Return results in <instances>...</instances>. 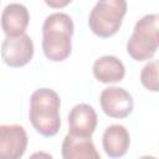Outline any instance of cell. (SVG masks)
Returning a JSON list of instances; mask_svg holds the SVG:
<instances>
[{"label": "cell", "instance_id": "cell-5", "mask_svg": "<svg viewBox=\"0 0 159 159\" xmlns=\"http://www.w3.org/2000/svg\"><path fill=\"white\" fill-rule=\"evenodd\" d=\"M27 142V134L22 125H0V159H20L26 152Z\"/></svg>", "mask_w": 159, "mask_h": 159}, {"label": "cell", "instance_id": "cell-13", "mask_svg": "<svg viewBox=\"0 0 159 159\" xmlns=\"http://www.w3.org/2000/svg\"><path fill=\"white\" fill-rule=\"evenodd\" d=\"M140 82L147 89L159 92V61H150L143 67Z\"/></svg>", "mask_w": 159, "mask_h": 159}, {"label": "cell", "instance_id": "cell-15", "mask_svg": "<svg viewBox=\"0 0 159 159\" xmlns=\"http://www.w3.org/2000/svg\"><path fill=\"white\" fill-rule=\"evenodd\" d=\"M138 159H157V158L155 157H152V155H143V157H140Z\"/></svg>", "mask_w": 159, "mask_h": 159}, {"label": "cell", "instance_id": "cell-10", "mask_svg": "<svg viewBox=\"0 0 159 159\" xmlns=\"http://www.w3.org/2000/svg\"><path fill=\"white\" fill-rule=\"evenodd\" d=\"M102 144L106 154L112 159H117L128 152L130 135L125 127L120 124H112L104 130Z\"/></svg>", "mask_w": 159, "mask_h": 159}, {"label": "cell", "instance_id": "cell-4", "mask_svg": "<svg viewBox=\"0 0 159 159\" xmlns=\"http://www.w3.org/2000/svg\"><path fill=\"white\" fill-rule=\"evenodd\" d=\"M127 12V2L124 0H102L96 2L88 17L91 31L107 39L117 34L123 17Z\"/></svg>", "mask_w": 159, "mask_h": 159}, {"label": "cell", "instance_id": "cell-6", "mask_svg": "<svg viewBox=\"0 0 159 159\" xmlns=\"http://www.w3.org/2000/svg\"><path fill=\"white\" fill-rule=\"evenodd\" d=\"M4 62L10 67H22L34 56V42L29 35L17 37H5L1 47Z\"/></svg>", "mask_w": 159, "mask_h": 159}, {"label": "cell", "instance_id": "cell-14", "mask_svg": "<svg viewBox=\"0 0 159 159\" xmlns=\"http://www.w3.org/2000/svg\"><path fill=\"white\" fill-rule=\"evenodd\" d=\"M29 159H53L51 154L46 153V152H35Z\"/></svg>", "mask_w": 159, "mask_h": 159}, {"label": "cell", "instance_id": "cell-12", "mask_svg": "<svg viewBox=\"0 0 159 159\" xmlns=\"http://www.w3.org/2000/svg\"><path fill=\"white\" fill-rule=\"evenodd\" d=\"M93 75L102 83H116L124 78L125 68L123 62L116 56H102L93 63Z\"/></svg>", "mask_w": 159, "mask_h": 159}, {"label": "cell", "instance_id": "cell-9", "mask_svg": "<svg viewBox=\"0 0 159 159\" xmlns=\"http://www.w3.org/2000/svg\"><path fill=\"white\" fill-rule=\"evenodd\" d=\"M29 21L30 14L21 4H9L2 10L1 27L6 37H17L25 35Z\"/></svg>", "mask_w": 159, "mask_h": 159}, {"label": "cell", "instance_id": "cell-11", "mask_svg": "<svg viewBox=\"0 0 159 159\" xmlns=\"http://www.w3.org/2000/svg\"><path fill=\"white\" fill-rule=\"evenodd\" d=\"M63 159H101L91 138H80L67 134L61 148Z\"/></svg>", "mask_w": 159, "mask_h": 159}, {"label": "cell", "instance_id": "cell-7", "mask_svg": "<svg viewBox=\"0 0 159 159\" xmlns=\"http://www.w3.org/2000/svg\"><path fill=\"white\" fill-rule=\"evenodd\" d=\"M99 103L104 114L111 118H125L133 111V97L120 87H108L102 91Z\"/></svg>", "mask_w": 159, "mask_h": 159}, {"label": "cell", "instance_id": "cell-8", "mask_svg": "<svg viewBox=\"0 0 159 159\" xmlns=\"http://www.w3.org/2000/svg\"><path fill=\"white\" fill-rule=\"evenodd\" d=\"M70 134L80 138H91L97 127V113L92 106L76 104L68 114Z\"/></svg>", "mask_w": 159, "mask_h": 159}, {"label": "cell", "instance_id": "cell-1", "mask_svg": "<svg viewBox=\"0 0 159 159\" xmlns=\"http://www.w3.org/2000/svg\"><path fill=\"white\" fill-rule=\"evenodd\" d=\"M73 21L65 12L50 14L42 25V51L53 62L65 61L72 50Z\"/></svg>", "mask_w": 159, "mask_h": 159}, {"label": "cell", "instance_id": "cell-2", "mask_svg": "<svg viewBox=\"0 0 159 159\" xmlns=\"http://www.w3.org/2000/svg\"><path fill=\"white\" fill-rule=\"evenodd\" d=\"M61 99L50 88L36 89L30 97L29 118L32 127L43 137H53L61 127Z\"/></svg>", "mask_w": 159, "mask_h": 159}, {"label": "cell", "instance_id": "cell-3", "mask_svg": "<svg viewBox=\"0 0 159 159\" xmlns=\"http://www.w3.org/2000/svg\"><path fill=\"white\" fill-rule=\"evenodd\" d=\"M159 47V16L144 15L137 21L127 42V52L135 61H145L154 56Z\"/></svg>", "mask_w": 159, "mask_h": 159}]
</instances>
